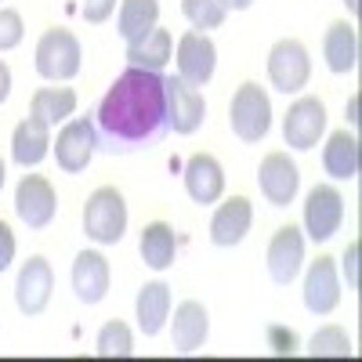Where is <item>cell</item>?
Returning a JSON list of instances; mask_svg holds the SVG:
<instances>
[{"label":"cell","mask_w":362,"mask_h":362,"mask_svg":"<svg viewBox=\"0 0 362 362\" xmlns=\"http://www.w3.org/2000/svg\"><path fill=\"white\" fill-rule=\"evenodd\" d=\"M98 145L109 153L148 145L167 131V105H163V73L131 69L119 73L112 87L102 95L95 109Z\"/></svg>","instance_id":"6da1fadb"},{"label":"cell","mask_w":362,"mask_h":362,"mask_svg":"<svg viewBox=\"0 0 362 362\" xmlns=\"http://www.w3.org/2000/svg\"><path fill=\"white\" fill-rule=\"evenodd\" d=\"M127 232V199L119 189L102 185L87 196L83 206V235L98 247H116Z\"/></svg>","instance_id":"7a4b0ae2"},{"label":"cell","mask_w":362,"mask_h":362,"mask_svg":"<svg viewBox=\"0 0 362 362\" xmlns=\"http://www.w3.org/2000/svg\"><path fill=\"white\" fill-rule=\"evenodd\" d=\"M228 124H232V134L247 145H257L264 141V134L272 131V98L261 83H239L235 95L228 102Z\"/></svg>","instance_id":"3957f363"},{"label":"cell","mask_w":362,"mask_h":362,"mask_svg":"<svg viewBox=\"0 0 362 362\" xmlns=\"http://www.w3.org/2000/svg\"><path fill=\"white\" fill-rule=\"evenodd\" d=\"M80 62H83V51H80V40L69 33V29H47V33L37 40V58L33 66L44 80L58 83V80H73L80 73Z\"/></svg>","instance_id":"277c9868"},{"label":"cell","mask_w":362,"mask_h":362,"mask_svg":"<svg viewBox=\"0 0 362 362\" xmlns=\"http://www.w3.org/2000/svg\"><path fill=\"white\" fill-rule=\"evenodd\" d=\"M95 148H98V127L90 116H69L58 138L51 141V153L66 174L87 170V163L95 160Z\"/></svg>","instance_id":"5b68a950"},{"label":"cell","mask_w":362,"mask_h":362,"mask_svg":"<svg viewBox=\"0 0 362 362\" xmlns=\"http://www.w3.org/2000/svg\"><path fill=\"white\" fill-rule=\"evenodd\" d=\"M163 105H167V131H174V134H196L206 119L203 90L185 83L177 73L163 76Z\"/></svg>","instance_id":"8992f818"},{"label":"cell","mask_w":362,"mask_h":362,"mask_svg":"<svg viewBox=\"0 0 362 362\" xmlns=\"http://www.w3.org/2000/svg\"><path fill=\"white\" fill-rule=\"evenodd\" d=\"M300 232H305L312 243H326L334 239L344 225V196L334 185H315L305 196V214H300Z\"/></svg>","instance_id":"52a82bcc"},{"label":"cell","mask_w":362,"mask_h":362,"mask_svg":"<svg viewBox=\"0 0 362 362\" xmlns=\"http://www.w3.org/2000/svg\"><path fill=\"white\" fill-rule=\"evenodd\" d=\"M312 76V58H308V47L300 40H279L272 44L268 51V80L276 90H283V95H297L300 87L308 83Z\"/></svg>","instance_id":"ba28073f"},{"label":"cell","mask_w":362,"mask_h":362,"mask_svg":"<svg viewBox=\"0 0 362 362\" xmlns=\"http://www.w3.org/2000/svg\"><path fill=\"white\" fill-rule=\"evenodd\" d=\"M51 293H54V272L47 264V257L33 254L22 268H18V279H15V305L22 315L37 319L47 312L51 305Z\"/></svg>","instance_id":"9c48e42d"},{"label":"cell","mask_w":362,"mask_h":362,"mask_svg":"<svg viewBox=\"0 0 362 362\" xmlns=\"http://www.w3.org/2000/svg\"><path fill=\"white\" fill-rule=\"evenodd\" d=\"M322 134H326V105L312 95L297 98L283 116V141L297 153H308V148L319 145Z\"/></svg>","instance_id":"30bf717a"},{"label":"cell","mask_w":362,"mask_h":362,"mask_svg":"<svg viewBox=\"0 0 362 362\" xmlns=\"http://www.w3.org/2000/svg\"><path fill=\"white\" fill-rule=\"evenodd\" d=\"M174 62H177V76L185 83L206 87L210 80H214V69H218V47H214V40H210L206 33L189 29V33L177 40Z\"/></svg>","instance_id":"8fae6325"},{"label":"cell","mask_w":362,"mask_h":362,"mask_svg":"<svg viewBox=\"0 0 362 362\" xmlns=\"http://www.w3.org/2000/svg\"><path fill=\"white\" fill-rule=\"evenodd\" d=\"M15 214L25 228H47L58 214V199H54V189H51V181L40 177V174H25L18 181V189H15Z\"/></svg>","instance_id":"7c38bea8"},{"label":"cell","mask_w":362,"mask_h":362,"mask_svg":"<svg viewBox=\"0 0 362 362\" xmlns=\"http://www.w3.org/2000/svg\"><path fill=\"white\" fill-rule=\"evenodd\" d=\"M257 189H261V196L276 210L290 206L297 199V192H300V170H297V163L286 153H268L261 160V167H257Z\"/></svg>","instance_id":"4fadbf2b"},{"label":"cell","mask_w":362,"mask_h":362,"mask_svg":"<svg viewBox=\"0 0 362 362\" xmlns=\"http://www.w3.org/2000/svg\"><path fill=\"white\" fill-rule=\"evenodd\" d=\"M305 268V232L297 225H283L268 243V276L272 283L290 286Z\"/></svg>","instance_id":"5bb4252c"},{"label":"cell","mask_w":362,"mask_h":362,"mask_svg":"<svg viewBox=\"0 0 362 362\" xmlns=\"http://www.w3.org/2000/svg\"><path fill=\"white\" fill-rule=\"evenodd\" d=\"M341 305V272L334 257H315L305 272V308L312 315H329Z\"/></svg>","instance_id":"9a60e30c"},{"label":"cell","mask_w":362,"mask_h":362,"mask_svg":"<svg viewBox=\"0 0 362 362\" xmlns=\"http://www.w3.org/2000/svg\"><path fill=\"white\" fill-rule=\"evenodd\" d=\"M181 177H185L189 199L199 203V206H210V203H218L225 196V170H221V163L210 153L189 156L185 167H181Z\"/></svg>","instance_id":"2e32d148"},{"label":"cell","mask_w":362,"mask_h":362,"mask_svg":"<svg viewBox=\"0 0 362 362\" xmlns=\"http://www.w3.org/2000/svg\"><path fill=\"white\" fill-rule=\"evenodd\" d=\"M254 225V206L247 196H228L214 218H210V243L214 247H239Z\"/></svg>","instance_id":"e0dca14e"},{"label":"cell","mask_w":362,"mask_h":362,"mask_svg":"<svg viewBox=\"0 0 362 362\" xmlns=\"http://www.w3.org/2000/svg\"><path fill=\"white\" fill-rule=\"evenodd\" d=\"M206 337H210V312L199 305V300H181V305L174 308V319H170L174 351L192 355L206 344Z\"/></svg>","instance_id":"ac0fdd59"},{"label":"cell","mask_w":362,"mask_h":362,"mask_svg":"<svg viewBox=\"0 0 362 362\" xmlns=\"http://www.w3.org/2000/svg\"><path fill=\"white\" fill-rule=\"evenodd\" d=\"M69 279H73V290H76V297L83 300V305H102L105 293H109V261H105V254L80 250L76 261H73Z\"/></svg>","instance_id":"d6986e66"},{"label":"cell","mask_w":362,"mask_h":362,"mask_svg":"<svg viewBox=\"0 0 362 362\" xmlns=\"http://www.w3.org/2000/svg\"><path fill=\"white\" fill-rule=\"evenodd\" d=\"M322 58H326L329 73H337V76L351 73L358 66V29L344 18L329 22L326 37H322Z\"/></svg>","instance_id":"ffe728a7"},{"label":"cell","mask_w":362,"mask_h":362,"mask_svg":"<svg viewBox=\"0 0 362 362\" xmlns=\"http://www.w3.org/2000/svg\"><path fill=\"white\" fill-rule=\"evenodd\" d=\"M170 308H174V297H170V286L167 283H145L138 290V300H134V315H138V329L145 337H156L160 329L167 326L170 319Z\"/></svg>","instance_id":"44dd1931"},{"label":"cell","mask_w":362,"mask_h":362,"mask_svg":"<svg viewBox=\"0 0 362 362\" xmlns=\"http://www.w3.org/2000/svg\"><path fill=\"white\" fill-rule=\"evenodd\" d=\"M47 153H51V127H44L33 116L22 119V124L15 127V134H11V160L29 170V167L44 163Z\"/></svg>","instance_id":"7402d4cb"},{"label":"cell","mask_w":362,"mask_h":362,"mask_svg":"<svg viewBox=\"0 0 362 362\" xmlns=\"http://www.w3.org/2000/svg\"><path fill=\"white\" fill-rule=\"evenodd\" d=\"M322 170L334 181L358 177V138L351 131H334L322 145Z\"/></svg>","instance_id":"603a6c76"},{"label":"cell","mask_w":362,"mask_h":362,"mask_svg":"<svg viewBox=\"0 0 362 362\" xmlns=\"http://www.w3.org/2000/svg\"><path fill=\"white\" fill-rule=\"evenodd\" d=\"M156 25H160V0H119L116 33L124 37V44H138Z\"/></svg>","instance_id":"cb8c5ba5"},{"label":"cell","mask_w":362,"mask_h":362,"mask_svg":"<svg viewBox=\"0 0 362 362\" xmlns=\"http://www.w3.org/2000/svg\"><path fill=\"white\" fill-rule=\"evenodd\" d=\"M138 254L153 272H167L177 257V235L167 221H148L138 239Z\"/></svg>","instance_id":"d4e9b609"},{"label":"cell","mask_w":362,"mask_h":362,"mask_svg":"<svg viewBox=\"0 0 362 362\" xmlns=\"http://www.w3.org/2000/svg\"><path fill=\"white\" fill-rule=\"evenodd\" d=\"M170 58H174V37L167 33V29H160V25L148 37H141L138 44H127V66L131 69L163 73Z\"/></svg>","instance_id":"484cf974"},{"label":"cell","mask_w":362,"mask_h":362,"mask_svg":"<svg viewBox=\"0 0 362 362\" xmlns=\"http://www.w3.org/2000/svg\"><path fill=\"white\" fill-rule=\"evenodd\" d=\"M29 116L40 119L44 127H58L69 116H76V90L73 87H40L29 105Z\"/></svg>","instance_id":"4316f807"},{"label":"cell","mask_w":362,"mask_h":362,"mask_svg":"<svg viewBox=\"0 0 362 362\" xmlns=\"http://www.w3.org/2000/svg\"><path fill=\"white\" fill-rule=\"evenodd\" d=\"M95 351H98L102 358H131V355H134V334H131V326L119 322V319L105 322V326L98 329Z\"/></svg>","instance_id":"83f0119b"},{"label":"cell","mask_w":362,"mask_h":362,"mask_svg":"<svg viewBox=\"0 0 362 362\" xmlns=\"http://www.w3.org/2000/svg\"><path fill=\"white\" fill-rule=\"evenodd\" d=\"M308 355H315V358H348L351 355V337L341 326H322L308 341Z\"/></svg>","instance_id":"f1b7e54d"},{"label":"cell","mask_w":362,"mask_h":362,"mask_svg":"<svg viewBox=\"0 0 362 362\" xmlns=\"http://www.w3.org/2000/svg\"><path fill=\"white\" fill-rule=\"evenodd\" d=\"M181 15L189 18L192 29L206 33V29H218L228 11L221 8V0H181Z\"/></svg>","instance_id":"f546056e"},{"label":"cell","mask_w":362,"mask_h":362,"mask_svg":"<svg viewBox=\"0 0 362 362\" xmlns=\"http://www.w3.org/2000/svg\"><path fill=\"white\" fill-rule=\"evenodd\" d=\"M25 37V22L15 8H0V51H11L18 47Z\"/></svg>","instance_id":"4dcf8cb0"},{"label":"cell","mask_w":362,"mask_h":362,"mask_svg":"<svg viewBox=\"0 0 362 362\" xmlns=\"http://www.w3.org/2000/svg\"><path fill=\"white\" fill-rule=\"evenodd\" d=\"M268 348H272V355H279V358H293L297 351H300V341H297V334L290 326H279V322H272L268 326Z\"/></svg>","instance_id":"1f68e13d"},{"label":"cell","mask_w":362,"mask_h":362,"mask_svg":"<svg viewBox=\"0 0 362 362\" xmlns=\"http://www.w3.org/2000/svg\"><path fill=\"white\" fill-rule=\"evenodd\" d=\"M112 11H116V0H83V4H80V15H83L90 25L109 22Z\"/></svg>","instance_id":"d6a6232c"},{"label":"cell","mask_w":362,"mask_h":362,"mask_svg":"<svg viewBox=\"0 0 362 362\" xmlns=\"http://www.w3.org/2000/svg\"><path fill=\"white\" fill-rule=\"evenodd\" d=\"M341 276H344L348 290H358V243H355V239L344 247V257H341Z\"/></svg>","instance_id":"836d02e7"},{"label":"cell","mask_w":362,"mask_h":362,"mask_svg":"<svg viewBox=\"0 0 362 362\" xmlns=\"http://www.w3.org/2000/svg\"><path fill=\"white\" fill-rule=\"evenodd\" d=\"M15 250H18V243H15L11 225H8V221H0V272H8V268H11Z\"/></svg>","instance_id":"e575fe53"},{"label":"cell","mask_w":362,"mask_h":362,"mask_svg":"<svg viewBox=\"0 0 362 362\" xmlns=\"http://www.w3.org/2000/svg\"><path fill=\"white\" fill-rule=\"evenodd\" d=\"M8 95H11V69H8L4 58H0V105L8 102Z\"/></svg>","instance_id":"d590c367"},{"label":"cell","mask_w":362,"mask_h":362,"mask_svg":"<svg viewBox=\"0 0 362 362\" xmlns=\"http://www.w3.org/2000/svg\"><path fill=\"white\" fill-rule=\"evenodd\" d=\"M344 116H348V127H355V124H358V98H355V95L348 98V109H344Z\"/></svg>","instance_id":"8d00e7d4"},{"label":"cell","mask_w":362,"mask_h":362,"mask_svg":"<svg viewBox=\"0 0 362 362\" xmlns=\"http://www.w3.org/2000/svg\"><path fill=\"white\" fill-rule=\"evenodd\" d=\"M250 4H254V0H221V8H225V11H247Z\"/></svg>","instance_id":"74e56055"},{"label":"cell","mask_w":362,"mask_h":362,"mask_svg":"<svg viewBox=\"0 0 362 362\" xmlns=\"http://www.w3.org/2000/svg\"><path fill=\"white\" fill-rule=\"evenodd\" d=\"M4 177H8V170H4V160H0V189H4Z\"/></svg>","instance_id":"f35d334b"},{"label":"cell","mask_w":362,"mask_h":362,"mask_svg":"<svg viewBox=\"0 0 362 362\" xmlns=\"http://www.w3.org/2000/svg\"><path fill=\"white\" fill-rule=\"evenodd\" d=\"M344 4H348V11H351V15L358 11V0H344Z\"/></svg>","instance_id":"ab89813d"}]
</instances>
